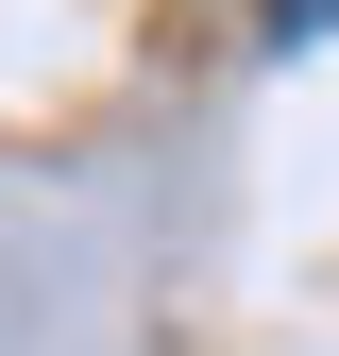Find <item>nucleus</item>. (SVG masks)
<instances>
[{"instance_id":"nucleus-1","label":"nucleus","mask_w":339,"mask_h":356,"mask_svg":"<svg viewBox=\"0 0 339 356\" xmlns=\"http://www.w3.org/2000/svg\"><path fill=\"white\" fill-rule=\"evenodd\" d=\"M254 34H272V51H322V34H339V0H254Z\"/></svg>"}]
</instances>
